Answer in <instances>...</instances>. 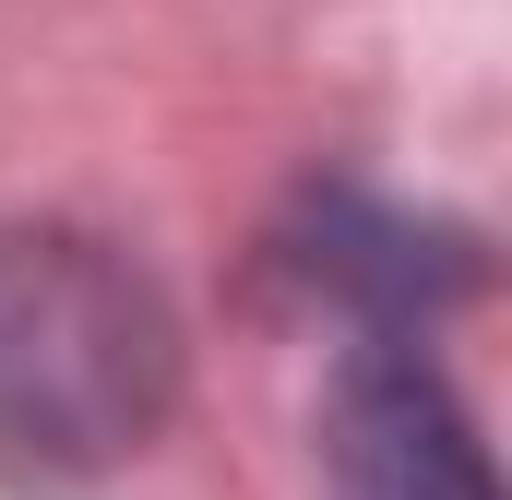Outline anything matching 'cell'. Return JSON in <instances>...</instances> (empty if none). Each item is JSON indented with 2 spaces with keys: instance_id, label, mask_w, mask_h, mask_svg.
<instances>
[{
  "instance_id": "obj_2",
  "label": "cell",
  "mask_w": 512,
  "mask_h": 500,
  "mask_svg": "<svg viewBox=\"0 0 512 500\" xmlns=\"http://www.w3.org/2000/svg\"><path fill=\"white\" fill-rule=\"evenodd\" d=\"M322 465H334V500H501L489 441L465 429V405L417 358V334H370L334 370Z\"/></svg>"
},
{
  "instance_id": "obj_1",
  "label": "cell",
  "mask_w": 512,
  "mask_h": 500,
  "mask_svg": "<svg viewBox=\"0 0 512 500\" xmlns=\"http://www.w3.org/2000/svg\"><path fill=\"white\" fill-rule=\"evenodd\" d=\"M179 322L84 227H0V477L84 489L167 429Z\"/></svg>"
}]
</instances>
